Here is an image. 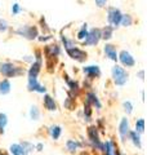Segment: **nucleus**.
Wrapping results in <instances>:
<instances>
[{
	"mask_svg": "<svg viewBox=\"0 0 147 155\" xmlns=\"http://www.w3.org/2000/svg\"><path fill=\"white\" fill-rule=\"evenodd\" d=\"M0 72L7 76V78H14V76H18L22 74V70L19 67L14 66L13 64H9V62H5V64H2L0 65Z\"/></svg>",
	"mask_w": 147,
	"mask_h": 155,
	"instance_id": "1",
	"label": "nucleus"
},
{
	"mask_svg": "<svg viewBox=\"0 0 147 155\" xmlns=\"http://www.w3.org/2000/svg\"><path fill=\"white\" fill-rule=\"evenodd\" d=\"M112 78H114V81L116 85H124L126 81H128V74L125 72V70L120 66H114L112 67Z\"/></svg>",
	"mask_w": 147,
	"mask_h": 155,
	"instance_id": "2",
	"label": "nucleus"
},
{
	"mask_svg": "<svg viewBox=\"0 0 147 155\" xmlns=\"http://www.w3.org/2000/svg\"><path fill=\"white\" fill-rule=\"evenodd\" d=\"M17 34L23 36V38H26V39L32 40V39H35L38 36V28L34 27V26H21L17 30Z\"/></svg>",
	"mask_w": 147,
	"mask_h": 155,
	"instance_id": "3",
	"label": "nucleus"
},
{
	"mask_svg": "<svg viewBox=\"0 0 147 155\" xmlns=\"http://www.w3.org/2000/svg\"><path fill=\"white\" fill-rule=\"evenodd\" d=\"M121 12L119 11V9L116 8H110L109 9V23L112 26V27H116L120 25V21H121Z\"/></svg>",
	"mask_w": 147,
	"mask_h": 155,
	"instance_id": "4",
	"label": "nucleus"
},
{
	"mask_svg": "<svg viewBox=\"0 0 147 155\" xmlns=\"http://www.w3.org/2000/svg\"><path fill=\"white\" fill-rule=\"evenodd\" d=\"M100 39H101V31L98 30V28H92V30L88 32L84 44L85 45H97Z\"/></svg>",
	"mask_w": 147,
	"mask_h": 155,
	"instance_id": "5",
	"label": "nucleus"
},
{
	"mask_svg": "<svg viewBox=\"0 0 147 155\" xmlns=\"http://www.w3.org/2000/svg\"><path fill=\"white\" fill-rule=\"evenodd\" d=\"M67 54L70 56L71 58H74V60L79 61V62H83L87 58V53L84 51L79 49V48H76V47L67 48Z\"/></svg>",
	"mask_w": 147,
	"mask_h": 155,
	"instance_id": "6",
	"label": "nucleus"
},
{
	"mask_svg": "<svg viewBox=\"0 0 147 155\" xmlns=\"http://www.w3.org/2000/svg\"><path fill=\"white\" fill-rule=\"evenodd\" d=\"M117 58H119L121 64L124 65V66H126V67H133V66L136 65L134 58L132 57L130 53H129V52H126V51H121Z\"/></svg>",
	"mask_w": 147,
	"mask_h": 155,
	"instance_id": "7",
	"label": "nucleus"
},
{
	"mask_svg": "<svg viewBox=\"0 0 147 155\" xmlns=\"http://www.w3.org/2000/svg\"><path fill=\"white\" fill-rule=\"evenodd\" d=\"M27 89L30 92H39V93H45L47 88L43 87L38 83V78H28V84H27Z\"/></svg>",
	"mask_w": 147,
	"mask_h": 155,
	"instance_id": "8",
	"label": "nucleus"
},
{
	"mask_svg": "<svg viewBox=\"0 0 147 155\" xmlns=\"http://www.w3.org/2000/svg\"><path fill=\"white\" fill-rule=\"evenodd\" d=\"M83 71H84V74L87 76H89L90 79H93V78H98L101 75V71H100V67L98 66H87L83 69Z\"/></svg>",
	"mask_w": 147,
	"mask_h": 155,
	"instance_id": "9",
	"label": "nucleus"
},
{
	"mask_svg": "<svg viewBox=\"0 0 147 155\" xmlns=\"http://www.w3.org/2000/svg\"><path fill=\"white\" fill-rule=\"evenodd\" d=\"M119 133H120L122 140H125L126 136H128V133H129V122H128V119L126 118L121 119L120 125H119Z\"/></svg>",
	"mask_w": 147,
	"mask_h": 155,
	"instance_id": "10",
	"label": "nucleus"
},
{
	"mask_svg": "<svg viewBox=\"0 0 147 155\" xmlns=\"http://www.w3.org/2000/svg\"><path fill=\"white\" fill-rule=\"evenodd\" d=\"M105 53H106V56L110 58V60L112 61H115L117 60V53H116V48L115 45H112V44H106L105 45Z\"/></svg>",
	"mask_w": 147,
	"mask_h": 155,
	"instance_id": "11",
	"label": "nucleus"
},
{
	"mask_svg": "<svg viewBox=\"0 0 147 155\" xmlns=\"http://www.w3.org/2000/svg\"><path fill=\"white\" fill-rule=\"evenodd\" d=\"M40 69H41V60L38 58V61L35 62V64H32L30 70H28V78H36L39 71H40Z\"/></svg>",
	"mask_w": 147,
	"mask_h": 155,
	"instance_id": "12",
	"label": "nucleus"
},
{
	"mask_svg": "<svg viewBox=\"0 0 147 155\" xmlns=\"http://www.w3.org/2000/svg\"><path fill=\"white\" fill-rule=\"evenodd\" d=\"M44 106H45V109L49 110V111H54L57 109V105L54 102V100H53L49 94L44 96Z\"/></svg>",
	"mask_w": 147,
	"mask_h": 155,
	"instance_id": "13",
	"label": "nucleus"
},
{
	"mask_svg": "<svg viewBox=\"0 0 147 155\" xmlns=\"http://www.w3.org/2000/svg\"><path fill=\"white\" fill-rule=\"evenodd\" d=\"M87 104L90 106H96L97 109H101V104H100V101H98V97L94 93H92V92L87 94Z\"/></svg>",
	"mask_w": 147,
	"mask_h": 155,
	"instance_id": "14",
	"label": "nucleus"
},
{
	"mask_svg": "<svg viewBox=\"0 0 147 155\" xmlns=\"http://www.w3.org/2000/svg\"><path fill=\"white\" fill-rule=\"evenodd\" d=\"M11 153L13 155H27V153L24 151V149L21 146V143H14L11 146Z\"/></svg>",
	"mask_w": 147,
	"mask_h": 155,
	"instance_id": "15",
	"label": "nucleus"
},
{
	"mask_svg": "<svg viewBox=\"0 0 147 155\" xmlns=\"http://www.w3.org/2000/svg\"><path fill=\"white\" fill-rule=\"evenodd\" d=\"M129 137L132 138V141H133V143L136 145L138 149H141L142 147V143H141V138H139V136H138V133L136 132V130H129Z\"/></svg>",
	"mask_w": 147,
	"mask_h": 155,
	"instance_id": "16",
	"label": "nucleus"
},
{
	"mask_svg": "<svg viewBox=\"0 0 147 155\" xmlns=\"http://www.w3.org/2000/svg\"><path fill=\"white\" fill-rule=\"evenodd\" d=\"M112 31H114V27L106 26L103 30L101 31V38H102V39H105V40H109V39L112 38Z\"/></svg>",
	"mask_w": 147,
	"mask_h": 155,
	"instance_id": "17",
	"label": "nucleus"
},
{
	"mask_svg": "<svg viewBox=\"0 0 147 155\" xmlns=\"http://www.w3.org/2000/svg\"><path fill=\"white\" fill-rule=\"evenodd\" d=\"M45 51L48 53V57H57L60 54V48L57 45H48Z\"/></svg>",
	"mask_w": 147,
	"mask_h": 155,
	"instance_id": "18",
	"label": "nucleus"
},
{
	"mask_svg": "<svg viewBox=\"0 0 147 155\" xmlns=\"http://www.w3.org/2000/svg\"><path fill=\"white\" fill-rule=\"evenodd\" d=\"M9 92H11V83H9V80H3L0 83V93L8 94Z\"/></svg>",
	"mask_w": 147,
	"mask_h": 155,
	"instance_id": "19",
	"label": "nucleus"
},
{
	"mask_svg": "<svg viewBox=\"0 0 147 155\" xmlns=\"http://www.w3.org/2000/svg\"><path fill=\"white\" fill-rule=\"evenodd\" d=\"M61 132H62V128L60 127V125H53V127H51V136H52L53 140L60 138Z\"/></svg>",
	"mask_w": 147,
	"mask_h": 155,
	"instance_id": "20",
	"label": "nucleus"
},
{
	"mask_svg": "<svg viewBox=\"0 0 147 155\" xmlns=\"http://www.w3.org/2000/svg\"><path fill=\"white\" fill-rule=\"evenodd\" d=\"M66 147L68 151H71V153H75L77 147H79V143L75 142V141H72V140H68V141L66 142Z\"/></svg>",
	"mask_w": 147,
	"mask_h": 155,
	"instance_id": "21",
	"label": "nucleus"
},
{
	"mask_svg": "<svg viewBox=\"0 0 147 155\" xmlns=\"http://www.w3.org/2000/svg\"><path fill=\"white\" fill-rule=\"evenodd\" d=\"M8 123V116L5 114L0 113V133H4V128Z\"/></svg>",
	"mask_w": 147,
	"mask_h": 155,
	"instance_id": "22",
	"label": "nucleus"
},
{
	"mask_svg": "<svg viewBox=\"0 0 147 155\" xmlns=\"http://www.w3.org/2000/svg\"><path fill=\"white\" fill-rule=\"evenodd\" d=\"M136 132L143 133L145 132V119H138L136 122Z\"/></svg>",
	"mask_w": 147,
	"mask_h": 155,
	"instance_id": "23",
	"label": "nucleus"
},
{
	"mask_svg": "<svg viewBox=\"0 0 147 155\" xmlns=\"http://www.w3.org/2000/svg\"><path fill=\"white\" fill-rule=\"evenodd\" d=\"M30 115H31V119H34V120H38V119H39V116H40V113H39V109L36 107V106H32V107H31Z\"/></svg>",
	"mask_w": 147,
	"mask_h": 155,
	"instance_id": "24",
	"label": "nucleus"
},
{
	"mask_svg": "<svg viewBox=\"0 0 147 155\" xmlns=\"http://www.w3.org/2000/svg\"><path fill=\"white\" fill-rule=\"evenodd\" d=\"M120 23H122V26H130L132 25V17L125 14V16H121V21Z\"/></svg>",
	"mask_w": 147,
	"mask_h": 155,
	"instance_id": "25",
	"label": "nucleus"
},
{
	"mask_svg": "<svg viewBox=\"0 0 147 155\" xmlns=\"http://www.w3.org/2000/svg\"><path fill=\"white\" fill-rule=\"evenodd\" d=\"M88 35V30H87V25H83L81 30L79 31V34H77V39H80V40H83V39H85Z\"/></svg>",
	"mask_w": 147,
	"mask_h": 155,
	"instance_id": "26",
	"label": "nucleus"
},
{
	"mask_svg": "<svg viewBox=\"0 0 147 155\" xmlns=\"http://www.w3.org/2000/svg\"><path fill=\"white\" fill-rule=\"evenodd\" d=\"M122 107H124V111L126 114H132V111H133V106H132L129 101H125V102L122 104Z\"/></svg>",
	"mask_w": 147,
	"mask_h": 155,
	"instance_id": "27",
	"label": "nucleus"
},
{
	"mask_svg": "<svg viewBox=\"0 0 147 155\" xmlns=\"http://www.w3.org/2000/svg\"><path fill=\"white\" fill-rule=\"evenodd\" d=\"M68 85H70V89L74 93H77L79 92V85H77L76 81H68Z\"/></svg>",
	"mask_w": 147,
	"mask_h": 155,
	"instance_id": "28",
	"label": "nucleus"
},
{
	"mask_svg": "<svg viewBox=\"0 0 147 155\" xmlns=\"http://www.w3.org/2000/svg\"><path fill=\"white\" fill-rule=\"evenodd\" d=\"M21 146L24 149V151H26V153H30L31 150L34 149L32 145H31V143H28V142H23V143H21Z\"/></svg>",
	"mask_w": 147,
	"mask_h": 155,
	"instance_id": "29",
	"label": "nucleus"
},
{
	"mask_svg": "<svg viewBox=\"0 0 147 155\" xmlns=\"http://www.w3.org/2000/svg\"><path fill=\"white\" fill-rule=\"evenodd\" d=\"M8 28V23L7 21H4V19L0 18V31H5Z\"/></svg>",
	"mask_w": 147,
	"mask_h": 155,
	"instance_id": "30",
	"label": "nucleus"
},
{
	"mask_svg": "<svg viewBox=\"0 0 147 155\" xmlns=\"http://www.w3.org/2000/svg\"><path fill=\"white\" fill-rule=\"evenodd\" d=\"M19 12H21V7L18 5V4H13V7H12V13L13 14H18Z\"/></svg>",
	"mask_w": 147,
	"mask_h": 155,
	"instance_id": "31",
	"label": "nucleus"
},
{
	"mask_svg": "<svg viewBox=\"0 0 147 155\" xmlns=\"http://www.w3.org/2000/svg\"><path fill=\"white\" fill-rule=\"evenodd\" d=\"M106 3H107V0H96V4L100 8H103L106 5Z\"/></svg>",
	"mask_w": 147,
	"mask_h": 155,
	"instance_id": "32",
	"label": "nucleus"
},
{
	"mask_svg": "<svg viewBox=\"0 0 147 155\" xmlns=\"http://www.w3.org/2000/svg\"><path fill=\"white\" fill-rule=\"evenodd\" d=\"M138 75H139V78H141L142 80L145 79V78H143V76H145V71H143V70H142V71H139V72H138Z\"/></svg>",
	"mask_w": 147,
	"mask_h": 155,
	"instance_id": "33",
	"label": "nucleus"
},
{
	"mask_svg": "<svg viewBox=\"0 0 147 155\" xmlns=\"http://www.w3.org/2000/svg\"><path fill=\"white\" fill-rule=\"evenodd\" d=\"M38 150H39V151H41V150H43V145H41V143L38 145Z\"/></svg>",
	"mask_w": 147,
	"mask_h": 155,
	"instance_id": "34",
	"label": "nucleus"
},
{
	"mask_svg": "<svg viewBox=\"0 0 147 155\" xmlns=\"http://www.w3.org/2000/svg\"><path fill=\"white\" fill-rule=\"evenodd\" d=\"M0 155H7L5 153H0Z\"/></svg>",
	"mask_w": 147,
	"mask_h": 155,
	"instance_id": "35",
	"label": "nucleus"
}]
</instances>
